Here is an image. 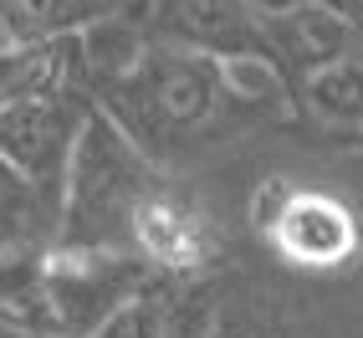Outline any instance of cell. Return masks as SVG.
<instances>
[{"instance_id": "cell-1", "label": "cell", "mask_w": 363, "mask_h": 338, "mask_svg": "<svg viewBox=\"0 0 363 338\" xmlns=\"http://www.w3.org/2000/svg\"><path fill=\"white\" fill-rule=\"evenodd\" d=\"M92 103L154 164L169 159L179 143H195L210 129H220L225 113L235 108L220 82V62L205 52H189V46H169V41H154L149 57L128 77L98 87Z\"/></svg>"}, {"instance_id": "cell-2", "label": "cell", "mask_w": 363, "mask_h": 338, "mask_svg": "<svg viewBox=\"0 0 363 338\" xmlns=\"http://www.w3.org/2000/svg\"><path fill=\"white\" fill-rule=\"evenodd\" d=\"M159 180V164L92 103L82 138L72 149L67 169V210H62V236L57 246H103V251H128V210L138 195Z\"/></svg>"}, {"instance_id": "cell-3", "label": "cell", "mask_w": 363, "mask_h": 338, "mask_svg": "<svg viewBox=\"0 0 363 338\" xmlns=\"http://www.w3.org/2000/svg\"><path fill=\"white\" fill-rule=\"evenodd\" d=\"M251 231L302 272H333L363 246V226L348 200L318 185H297L286 175H272L251 195Z\"/></svg>"}, {"instance_id": "cell-4", "label": "cell", "mask_w": 363, "mask_h": 338, "mask_svg": "<svg viewBox=\"0 0 363 338\" xmlns=\"http://www.w3.org/2000/svg\"><path fill=\"white\" fill-rule=\"evenodd\" d=\"M123 246L164 282H195L220 256V226H215V210L200 195H189L184 185L159 175L128 210Z\"/></svg>"}, {"instance_id": "cell-5", "label": "cell", "mask_w": 363, "mask_h": 338, "mask_svg": "<svg viewBox=\"0 0 363 338\" xmlns=\"http://www.w3.org/2000/svg\"><path fill=\"white\" fill-rule=\"evenodd\" d=\"M87 113H92L87 92H36V98L6 103L0 108V159L21 169L31 185L67 195V169Z\"/></svg>"}, {"instance_id": "cell-6", "label": "cell", "mask_w": 363, "mask_h": 338, "mask_svg": "<svg viewBox=\"0 0 363 338\" xmlns=\"http://www.w3.org/2000/svg\"><path fill=\"white\" fill-rule=\"evenodd\" d=\"M261 36H266V52L281 62L286 77H307L337 57H348L363 46V16L343 0H307V6L286 11L261 21Z\"/></svg>"}, {"instance_id": "cell-7", "label": "cell", "mask_w": 363, "mask_h": 338, "mask_svg": "<svg viewBox=\"0 0 363 338\" xmlns=\"http://www.w3.org/2000/svg\"><path fill=\"white\" fill-rule=\"evenodd\" d=\"M154 41L189 46L205 57H230L266 46L261 21L246 11V0H149Z\"/></svg>"}, {"instance_id": "cell-8", "label": "cell", "mask_w": 363, "mask_h": 338, "mask_svg": "<svg viewBox=\"0 0 363 338\" xmlns=\"http://www.w3.org/2000/svg\"><path fill=\"white\" fill-rule=\"evenodd\" d=\"M62 210H67V195L31 185L21 169L0 159V267L52 251L62 236Z\"/></svg>"}, {"instance_id": "cell-9", "label": "cell", "mask_w": 363, "mask_h": 338, "mask_svg": "<svg viewBox=\"0 0 363 338\" xmlns=\"http://www.w3.org/2000/svg\"><path fill=\"white\" fill-rule=\"evenodd\" d=\"M297 98L323 129H363V46L297 77Z\"/></svg>"}, {"instance_id": "cell-10", "label": "cell", "mask_w": 363, "mask_h": 338, "mask_svg": "<svg viewBox=\"0 0 363 338\" xmlns=\"http://www.w3.org/2000/svg\"><path fill=\"white\" fill-rule=\"evenodd\" d=\"M220 62V82L230 92L235 108H277L286 103V72L281 62L266 52V46H251V52H230V57H215Z\"/></svg>"}, {"instance_id": "cell-11", "label": "cell", "mask_w": 363, "mask_h": 338, "mask_svg": "<svg viewBox=\"0 0 363 338\" xmlns=\"http://www.w3.org/2000/svg\"><path fill=\"white\" fill-rule=\"evenodd\" d=\"M0 6L21 21V31L31 41H52V36H67V31L87 26L92 16L113 11L118 0H0Z\"/></svg>"}, {"instance_id": "cell-12", "label": "cell", "mask_w": 363, "mask_h": 338, "mask_svg": "<svg viewBox=\"0 0 363 338\" xmlns=\"http://www.w3.org/2000/svg\"><path fill=\"white\" fill-rule=\"evenodd\" d=\"M164 282V277H159ZM138 287L128 302H118L108 312V323L92 333V338H164V318H169V287Z\"/></svg>"}, {"instance_id": "cell-13", "label": "cell", "mask_w": 363, "mask_h": 338, "mask_svg": "<svg viewBox=\"0 0 363 338\" xmlns=\"http://www.w3.org/2000/svg\"><path fill=\"white\" fill-rule=\"evenodd\" d=\"M220 333V307L200 282H184V293H169L164 338H215Z\"/></svg>"}, {"instance_id": "cell-14", "label": "cell", "mask_w": 363, "mask_h": 338, "mask_svg": "<svg viewBox=\"0 0 363 338\" xmlns=\"http://www.w3.org/2000/svg\"><path fill=\"white\" fill-rule=\"evenodd\" d=\"M297 6H307V0H246V11H251L256 21H272V16H286V11H297Z\"/></svg>"}, {"instance_id": "cell-15", "label": "cell", "mask_w": 363, "mask_h": 338, "mask_svg": "<svg viewBox=\"0 0 363 338\" xmlns=\"http://www.w3.org/2000/svg\"><path fill=\"white\" fill-rule=\"evenodd\" d=\"M0 338H41L36 328H26L21 318H11V312H0Z\"/></svg>"}]
</instances>
